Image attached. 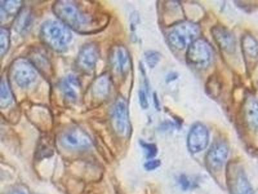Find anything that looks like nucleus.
Wrapping results in <instances>:
<instances>
[{"mask_svg": "<svg viewBox=\"0 0 258 194\" xmlns=\"http://www.w3.org/2000/svg\"><path fill=\"white\" fill-rule=\"evenodd\" d=\"M241 46L244 59L251 62L258 59V43L254 37L246 34L241 38Z\"/></svg>", "mask_w": 258, "mask_h": 194, "instance_id": "dca6fc26", "label": "nucleus"}, {"mask_svg": "<svg viewBox=\"0 0 258 194\" xmlns=\"http://www.w3.org/2000/svg\"><path fill=\"white\" fill-rule=\"evenodd\" d=\"M40 38L48 47L63 52L73 39L72 33L66 25L56 21H47L41 25Z\"/></svg>", "mask_w": 258, "mask_h": 194, "instance_id": "7ed1b4c3", "label": "nucleus"}, {"mask_svg": "<svg viewBox=\"0 0 258 194\" xmlns=\"http://www.w3.org/2000/svg\"><path fill=\"white\" fill-rule=\"evenodd\" d=\"M222 84L220 81L218 75H212L207 79L206 91L210 96L215 98L220 95L222 92Z\"/></svg>", "mask_w": 258, "mask_h": 194, "instance_id": "6ab92c4d", "label": "nucleus"}, {"mask_svg": "<svg viewBox=\"0 0 258 194\" xmlns=\"http://www.w3.org/2000/svg\"><path fill=\"white\" fill-rule=\"evenodd\" d=\"M110 62L113 70L121 76L126 75L130 71V55L125 46H114L110 55Z\"/></svg>", "mask_w": 258, "mask_h": 194, "instance_id": "f8f14e48", "label": "nucleus"}, {"mask_svg": "<svg viewBox=\"0 0 258 194\" xmlns=\"http://www.w3.org/2000/svg\"><path fill=\"white\" fill-rule=\"evenodd\" d=\"M21 1H2L1 16L4 15L5 18L13 17L20 13L22 8Z\"/></svg>", "mask_w": 258, "mask_h": 194, "instance_id": "a211bd4d", "label": "nucleus"}, {"mask_svg": "<svg viewBox=\"0 0 258 194\" xmlns=\"http://www.w3.org/2000/svg\"><path fill=\"white\" fill-rule=\"evenodd\" d=\"M209 142L208 128L202 122L191 127L187 136V147L192 154L199 153L206 149Z\"/></svg>", "mask_w": 258, "mask_h": 194, "instance_id": "1a4fd4ad", "label": "nucleus"}, {"mask_svg": "<svg viewBox=\"0 0 258 194\" xmlns=\"http://www.w3.org/2000/svg\"><path fill=\"white\" fill-rule=\"evenodd\" d=\"M13 94L6 81L2 80L0 88V106L2 108H6L12 104Z\"/></svg>", "mask_w": 258, "mask_h": 194, "instance_id": "aec40b11", "label": "nucleus"}, {"mask_svg": "<svg viewBox=\"0 0 258 194\" xmlns=\"http://www.w3.org/2000/svg\"><path fill=\"white\" fill-rule=\"evenodd\" d=\"M53 12L64 24L82 34L91 33L103 27V19L96 13L74 2L57 1L52 7Z\"/></svg>", "mask_w": 258, "mask_h": 194, "instance_id": "f257e3e1", "label": "nucleus"}, {"mask_svg": "<svg viewBox=\"0 0 258 194\" xmlns=\"http://www.w3.org/2000/svg\"><path fill=\"white\" fill-rule=\"evenodd\" d=\"M145 61L150 68H155L160 62L161 55L156 51H148L145 54Z\"/></svg>", "mask_w": 258, "mask_h": 194, "instance_id": "4be33fe9", "label": "nucleus"}, {"mask_svg": "<svg viewBox=\"0 0 258 194\" xmlns=\"http://www.w3.org/2000/svg\"><path fill=\"white\" fill-rule=\"evenodd\" d=\"M113 128L122 137L128 135L131 130L127 103L123 98L117 99L110 113Z\"/></svg>", "mask_w": 258, "mask_h": 194, "instance_id": "423d86ee", "label": "nucleus"}, {"mask_svg": "<svg viewBox=\"0 0 258 194\" xmlns=\"http://www.w3.org/2000/svg\"><path fill=\"white\" fill-rule=\"evenodd\" d=\"M160 161L158 160H153L147 162L145 164V169L147 170H154L160 166Z\"/></svg>", "mask_w": 258, "mask_h": 194, "instance_id": "a878e982", "label": "nucleus"}, {"mask_svg": "<svg viewBox=\"0 0 258 194\" xmlns=\"http://www.w3.org/2000/svg\"><path fill=\"white\" fill-rule=\"evenodd\" d=\"M179 75L176 72H170L167 75V77H166V82L170 83L172 82H174V81L176 80L177 78H178Z\"/></svg>", "mask_w": 258, "mask_h": 194, "instance_id": "bb28decb", "label": "nucleus"}, {"mask_svg": "<svg viewBox=\"0 0 258 194\" xmlns=\"http://www.w3.org/2000/svg\"><path fill=\"white\" fill-rule=\"evenodd\" d=\"M100 57L98 46L94 43L83 45L78 53L77 64L78 69L84 73H93Z\"/></svg>", "mask_w": 258, "mask_h": 194, "instance_id": "9d476101", "label": "nucleus"}, {"mask_svg": "<svg viewBox=\"0 0 258 194\" xmlns=\"http://www.w3.org/2000/svg\"><path fill=\"white\" fill-rule=\"evenodd\" d=\"M230 189L232 194H254L243 171L239 170L231 178Z\"/></svg>", "mask_w": 258, "mask_h": 194, "instance_id": "2eb2a0df", "label": "nucleus"}, {"mask_svg": "<svg viewBox=\"0 0 258 194\" xmlns=\"http://www.w3.org/2000/svg\"><path fill=\"white\" fill-rule=\"evenodd\" d=\"M10 46V33L8 29L1 28L0 30V54L3 57L9 50Z\"/></svg>", "mask_w": 258, "mask_h": 194, "instance_id": "412c9836", "label": "nucleus"}, {"mask_svg": "<svg viewBox=\"0 0 258 194\" xmlns=\"http://www.w3.org/2000/svg\"><path fill=\"white\" fill-rule=\"evenodd\" d=\"M25 13H24L20 16V18H21L22 22L19 21L17 23L18 25V29L20 30V31H24V30L28 28L29 25L30 24H31V16L29 14Z\"/></svg>", "mask_w": 258, "mask_h": 194, "instance_id": "5701e85b", "label": "nucleus"}, {"mask_svg": "<svg viewBox=\"0 0 258 194\" xmlns=\"http://www.w3.org/2000/svg\"><path fill=\"white\" fill-rule=\"evenodd\" d=\"M242 112L247 126L252 130L258 131V102L248 97L244 102Z\"/></svg>", "mask_w": 258, "mask_h": 194, "instance_id": "4468645a", "label": "nucleus"}, {"mask_svg": "<svg viewBox=\"0 0 258 194\" xmlns=\"http://www.w3.org/2000/svg\"><path fill=\"white\" fill-rule=\"evenodd\" d=\"M10 73L16 84L23 88L31 86L38 78L36 69L24 59H17L11 67Z\"/></svg>", "mask_w": 258, "mask_h": 194, "instance_id": "39448f33", "label": "nucleus"}, {"mask_svg": "<svg viewBox=\"0 0 258 194\" xmlns=\"http://www.w3.org/2000/svg\"><path fill=\"white\" fill-rule=\"evenodd\" d=\"M180 183L182 187L185 189L188 188V186L190 185V183L189 182H188V179L184 176H181L180 178Z\"/></svg>", "mask_w": 258, "mask_h": 194, "instance_id": "c85d7f7f", "label": "nucleus"}, {"mask_svg": "<svg viewBox=\"0 0 258 194\" xmlns=\"http://www.w3.org/2000/svg\"><path fill=\"white\" fill-rule=\"evenodd\" d=\"M229 156V147L225 142L219 140L210 148L206 156L207 167L210 172H218L222 170Z\"/></svg>", "mask_w": 258, "mask_h": 194, "instance_id": "6e6552de", "label": "nucleus"}, {"mask_svg": "<svg viewBox=\"0 0 258 194\" xmlns=\"http://www.w3.org/2000/svg\"><path fill=\"white\" fill-rule=\"evenodd\" d=\"M211 32L213 40L221 51L229 55L236 52V37L227 27L217 24L212 27Z\"/></svg>", "mask_w": 258, "mask_h": 194, "instance_id": "9b49d317", "label": "nucleus"}, {"mask_svg": "<svg viewBox=\"0 0 258 194\" xmlns=\"http://www.w3.org/2000/svg\"><path fill=\"white\" fill-rule=\"evenodd\" d=\"M214 59V48L206 39L198 38L186 48V64L196 70H206Z\"/></svg>", "mask_w": 258, "mask_h": 194, "instance_id": "20e7f679", "label": "nucleus"}, {"mask_svg": "<svg viewBox=\"0 0 258 194\" xmlns=\"http://www.w3.org/2000/svg\"><path fill=\"white\" fill-rule=\"evenodd\" d=\"M142 147L146 150L147 156L148 158H153L157 154V147L154 144H150L145 142H142Z\"/></svg>", "mask_w": 258, "mask_h": 194, "instance_id": "b1692460", "label": "nucleus"}, {"mask_svg": "<svg viewBox=\"0 0 258 194\" xmlns=\"http://www.w3.org/2000/svg\"><path fill=\"white\" fill-rule=\"evenodd\" d=\"M200 32L201 29L197 23L181 20L172 24L168 29L166 39L171 50L181 52L200 38Z\"/></svg>", "mask_w": 258, "mask_h": 194, "instance_id": "f03ea898", "label": "nucleus"}, {"mask_svg": "<svg viewBox=\"0 0 258 194\" xmlns=\"http://www.w3.org/2000/svg\"><path fill=\"white\" fill-rule=\"evenodd\" d=\"M111 88L110 80L107 75L97 78L92 85V94L97 100H104L109 95Z\"/></svg>", "mask_w": 258, "mask_h": 194, "instance_id": "f3484780", "label": "nucleus"}, {"mask_svg": "<svg viewBox=\"0 0 258 194\" xmlns=\"http://www.w3.org/2000/svg\"><path fill=\"white\" fill-rule=\"evenodd\" d=\"M153 99L154 106H155L156 109H157L158 110H160V101H159L158 96L157 95V94H156V93H154L153 94Z\"/></svg>", "mask_w": 258, "mask_h": 194, "instance_id": "c756f323", "label": "nucleus"}, {"mask_svg": "<svg viewBox=\"0 0 258 194\" xmlns=\"http://www.w3.org/2000/svg\"><path fill=\"white\" fill-rule=\"evenodd\" d=\"M61 91L66 100L71 103H75L79 98L81 93L80 80L75 75H68L61 80Z\"/></svg>", "mask_w": 258, "mask_h": 194, "instance_id": "ddd939ff", "label": "nucleus"}, {"mask_svg": "<svg viewBox=\"0 0 258 194\" xmlns=\"http://www.w3.org/2000/svg\"><path fill=\"white\" fill-rule=\"evenodd\" d=\"M59 142L62 147L71 150L87 149L92 144L89 136L78 128L69 129L62 133L59 137Z\"/></svg>", "mask_w": 258, "mask_h": 194, "instance_id": "0eeeda50", "label": "nucleus"}, {"mask_svg": "<svg viewBox=\"0 0 258 194\" xmlns=\"http://www.w3.org/2000/svg\"><path fill=\"white\" fill-rule=\"evenodd\" d=\"M138 95H139L140 106H141L143 109H147V108H149V102L146 92H145L144 89H140Z\"/></svg>", "mask_w": 258, "mask_h": 194, "instance_id": "393cba45", "label": "nucleus"}, {"mask_svg": "<svg viewBox=\"0 0 258 194\" xmlns=\"http://www.w3.org/2000/svg\"><path fill=\"white\" fill-rule=\"evenodd\" d=\"M8 194H29L28 191L25 188H16L9 191Z\"/></svg>", "mask_w": 258, "mask_h": 194, "instance_id": "cd10ccee", "label": "nucleus"}]
</instances>
